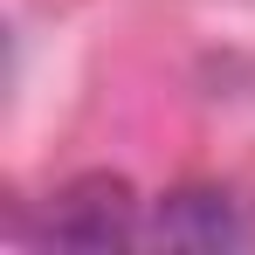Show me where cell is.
Returning a JSON list of instances; mask_svg holds the SVG:
<instances>
[{"instance_id":"1","label":"cell","mask_w":255,"mask_h":255,"mask_svg":"<svg viewBox=\"0 0 255 255\" xmlns=\"http://www.w3.org/2000/svg\"><path fill=\"white\" fill-rule=\"evenodd\" d=\"M138 207L145 200L118 172H83L48 200V242H62V249H131V242H145Z\"/></svg>"},{"instance_id":"2","label":"cell","mask_w":255,"mask_h":255,"mask_svg":"<svg viewBox=\"0 0 255 255\" xmlns=\"http://www.w3.org/2000/svg\"><path fill=\"white\" fill-rule=\"evenodd\" d=\"M145 242H159V249H242L249 221L221 186H179V193H166L152 207Z\"/></svg>"}]
</instances>
